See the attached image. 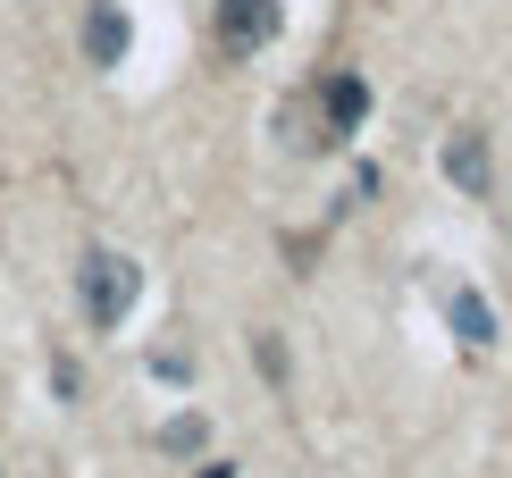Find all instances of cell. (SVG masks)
<instances>
[{"label":"cell","instance_id":"7","mask_svg":"<svg viewBox=\"0 0 512 478\" xmlns=\"http://www.w3.org/2000/svg\"><path fill=\"white\" fill-rule=\"evenodd\" d=\"M202 437H210V428H202V411H177V420L160 428V453H202Z\"/></svg>","mask_w":512,"mask_h":478},{"label":"cell","instance_id":"4","mask_svg":"<svg viewBox=\"0 0 512 478\" xmlns=\"http://www.w3.org/2000/svg\"><path fill=\"white\" fill-rule=\"evenodd\" d=\"M445 177L471 193V202H487V193H496V160H487V135H479V126H462V135L445 143Z\"/></svg>","mask_w":512,"mask_h":478},{"label":"cell","instance_id":"6","mask_svg":"<svg viewBox=\"0 0 512 478\" xmlns=\"http://www.w3.org/2000/svg\"><path fill=\"white\" fill-rule=\"evenodd\" d=\"M445 319L462 328V344H496V319H487V302H479L471 286H454V294H445Z\"/></svg>","mask_w":512,"mask_h":478},{"label":"cell","instance_id":"5","mask_svg":"<svg viewBox=\"0 0 512 478\" xmlns=\"http://www.w3.org/2000/svg\"><path fill=\"white\" fill-rule=\"evenodd\" d=\"M84 59H93V68H118L126 59V9L118 0H93V9H84Z\"/></svg>","mask_w":512,"mask_h":478},{"label":"cell","instance_id":"3","mask_svg":"<svg viewBox=\"0 0 512 478\" xmlns=\"http://www.w3.org/2000/svg\"><path fill=\"white\" fill-rule=\"evenodd\" d=\"M277 26H286V9H277V0H219V51H227V59L269 51Z\"/></svg>","mask_w":512,"mask_h":478},{"label":"cell","instance_id":"2","mask_svg":"<svg viewBox=\"0 0 512 478\" xmlns=\"http://www.w3.org/2000/svg\"><path fill=\"white\" fill-rule=\"evenodd\" d=\"M135 294H143V269L126 252H84V277H76V302H84V328H101L110 336L126 311H135Z\"/></svg>","mask_w":512,"mask_h":478},{"label":"cell","instance_id":"1","mask_svg":"<svg viewBox=\"0 0 512 478\" xmlns=\"http://www.w3.org/2000/svg\"><path fill=\"white\" fill-rule=\"evenodd\" d=\"M361 118H370V84H361L353 68L319 76L303 101H286V135L303 143V151H336L345 135H361Z\"/></svg>","mask_w":512,"mask_h":478}]
</instances>
